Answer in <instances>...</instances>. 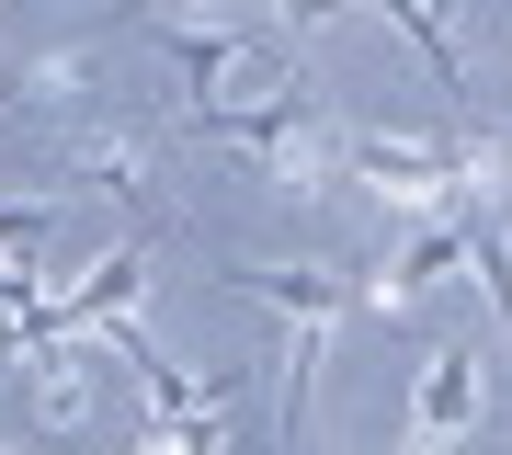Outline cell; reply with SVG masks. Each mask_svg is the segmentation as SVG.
Wrapping results in <instances>:
<instances>
[{"label": "cell", "mask_w": 512, "mask_h": 455, "mask_svg": "<svg viewBox=\"0 0 512 455\" xmlns=\"http://www.w3.org/2000/svg\"><path fill=\"white\" fill-rule=\"evenodd\" d=\"M478 433V342H433V364H421V399L399 421V455H456Z\"/></svg>", "instance_id": "obj_1"}, {"label": "cell", "mask_w": 512, "mask_h": 455, "mask_svg": "<svg viewBox=\"0 0 512 455\" xmlns=\"http://www.w3.org/2000/svg\"><path fill=\"white\" fill-rule=\"evenodd\" d=\"M23 410H35L46 433H80V421H92V353H80V342L23 353Z\"/></svg>", "instance_id": "obj_2"}]
</instances>
